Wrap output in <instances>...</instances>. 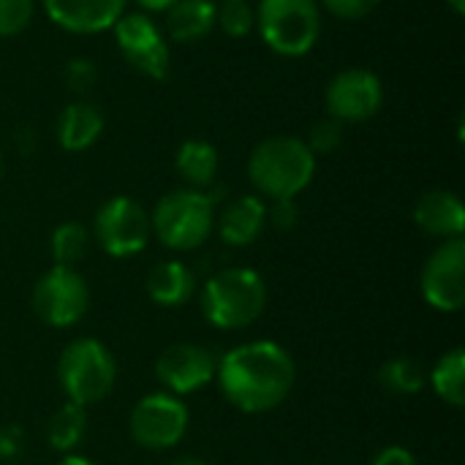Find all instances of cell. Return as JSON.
Segmentation results:
<instances>
[{
    "label": "cell",
    "mask_w": 465,
    "mask_h": 465,
    "mask_svg": "<svg viewBox=\"0 0 465 465\" xmlns=\"http://www.w3.org/2000/svg\"><path fill=\"white\" fill-rule=\"evenodd\" d=\"M221 395L242 414H267L294 390V357L275 341H251L218 357Z\"/></svg>",
    "instance_id": "1"
},
{
    "label": "cell",
    "mask_w": 465,
    "mask_h": 465,
    "mask_svg": "<svg viewBox=\"0 0 465 465\" xmlns=\"http://www.w3.org/2000/svg\"><path fill=\"white\" fill-rule=\"evenodd\" d=\"M313 177L316 155L300 136H267L248 155V180L264 202L297 199Z\"/></svg>",
    "instance_id": "2"
},
{
    "label": "cell",
    "mask_w": 465,
    "mask_h": 465,
    "mask_svg": "<svg viewBox=\"0 0 465 465\" xmlns=\"http://www.w3.org/2000/svg\"><path fill=\"white\" fill-rule=\"evenodd\" d=\"M267 281L253 267H223L213 272L202 292V316L210 327L237 332L251 327L267 311Z\"/></svg>",
    "instance_id": "3"
},
{
    "label": "cell",
    "mask_w": 465,
    "mask_h": 465,
    "mask_svg": "<svg viewBox=\"0 0 465 465\" xmlns=\"http://www.w3.org/2000/svg\"><path fill=\"white\" fill-rule=\"evenodd\" d=\"M218 191H193V188H174L163 193L153 213L150 229L153 237L177 253L202 248L210 234L215 232V213H218Z\"/></svg>",
    "instance_id": "4"
},
{
    "label": "cell",
    "mask_w": 465,
    "mask_h": 465,
    "mask_svg": "<svg viewBox=\"0 0 465 465\" xmlns=\"http://www.w3.org/2000/svg\"><path fill=\"white\" fill-rule=\"evenodd\" d=\"M57 384L65 403L90 409L104 403L117 384V362L95 338H74L57 360Z\"/></svg>",
    "instance_id": "5"
},
{
    "label": "cell",
    "mask_w": 465,
    "mask_h": 465,
    "mask_svg": "<svg viewBox=\"0 0 465 465\" xmlns=\"http://www.w3.org/2000/svg\"><path fill=\"white\" fill-rule=\"evenodd\" d=\"M256 30L275 54L302 57L322 35V5L319 0H259Z\"/></svg>",
    "instance_id": "6"
},
{
    "label": "cell",
    "mask_w": 465,
    "mask_h": 465,
    "mask_svg": "<svg viewBox=\"0 0 465 465\" xmlns=\"http://www.w3.org/2000/svg\"><path fill=\"white\" fill-rule=\"evenodd\" d=\"M33 313L52 330H68L79 324L90 308V286L76 267L52 264L30 292Z\"/></svg>",
    "instance_id": "7"
},
{
    "label": "cell",
    "mask_w": 465,
    "mask_h": 465,
    "mask_svg": "<svg viewBox=\"0 0 465 465\" xmlns=\"http://www.w3.org/2000/svg\"><path fill=\"white\" fill-rule=\"evenodd\" d=\"M90 234L106 256L131 259L153 240L150 213L131 196H112L95 210Z\"/></svg>",
    "instance_id": "8"
},
{
    "label": "cell",
    "mask_w": 465,
    "mask_h": 465,
    "mask_svg": "<svg viewBox=\"0 0 465 465\" xmlns=\"http://www.w3.org/2000/svg\"><path fill=\"white\" fill-rule=\"evenodd\" d=\"M114 44L123 60L142 76L163 82L172 68V49L163 27L144 11L123 14L114 27Z\"/></svg>",
    "instance_id": "9"
},
{
    "label": "cell",
    "mask_w": 465,
    "mask_h": 465,
    "mask_svg": "<svg viewBox=\"0 0 465 465\" xmlns=\"http://www.w3.org/2000/svg\"><path fill=\"white\" fill-rule=\"evenodd\" d=\"M188 406L183 398H174L169 392H150L144 395L128 417V433L136 447L150 452H166L174 450L185 433H188Z\"/></svg>",
    "instance_id": "10"
},
{
    "label": "cell",
    "mask_w": 465,
    "mask_h": 465,
    "mask_svg": "<svg viewBox=\"0 0 465 465\" xmlns=\"http://www.w3.org/2000/svg\"><path fill=\"white\" fill-rule=\"evenodd\" d=\"M384 104V84L379 74L371 68H343L338 71L324 90V106L327 117L349 125V123H365L379 114Z\"/></svg>",
    "instance_id": "11"
},
{
    "label": "cell",
    "mask_w": 465,
    "mask_h": 465,
    "mask_svg": "<svg viewBox=\"0 0 465 465\" xmlns=\"http://www.w3.org/2000/svg\"><path fill=\"white\" fill-rule=\"evenodd\" d=\"M420 289L425 302L441 313H458L465 305V240H441L428 256Z\"/></svg>",
    "instance_id": "12"
},
{
    "label": "cell",
    "mask_w": 465,
    "mask_h": 465,
    "mask_svg": "<svg viewBox=\"0 0 465 465\" xmlns=\"http://www.w3.org/2000/svg\"><path fill=\"white\" fill-rule=\"evenodd\" d=\"M218 357L199 343H174L155 360V379L174 398L193 395L215 381Z\"/></svg>",
    "instance_id": "13"
},
{
    "label": "cell",
    "mask_w": 465,
    "mask_h": 465,
    "mask_svg": "<svg viewBox=\"0 0 465 465\" xmlns=\"http://www.w3.org/2000/svg\"><path fill=\"white\" fill-rule=\"evenodd\" d=\"M128 0H41L44 14L65 33L95 35L112 30L125 14Z\"/></svg>",
    "instance_id": "14"
},
{
    "label": "cell",
    "mask_w": 465,
    "mask_h": 465,
    "mask_svg": "<svg viewBox=\"0 0 465 465\" xmlns=\"http://www.w3.org/2000/svg\"><path fill=\"white\" fill-rule=\"evenodd\" d=\"M267 229V202L256 193H242L215 213V232L232 248L253 245Z\"/></svg>",
    "instance_id": "15"
},
{
    "label": "cell",
    "mask_w": 465,
    "mask_h": 465,
    "mask_svg": "<svg viewBox=\"0 0 465 465\" xmlns=\"http://www.w3.org/2000/svg\"><path fill=\"white\" fill-rule=\"evenodd\" d=\"M414 223L436 240H458L465 232V207L458 193L436 188L417 199Z\"/></svg>",
    "instance_id": "16"
},
{
    "label": "cell",
    "mask_w": 465,
    "mask_h": 465,
    "mask_svg": "<svg viewBox=\"0 0 465 465\" xmlns=\"http://www.w3.org/2000/svg\"><path fill=\"white\" fill-rule=\"evenodd\" d=\"M104 125H106L104 112L93 101L76 98L60 109L54 123V136L65 153H84L101 139Z\"/></svg>",
    "instance_id": "17"
},
{
    "label": "cell",
    "mask_w": 465,
    "mask_h": 465,
    "mask_svg": "<svg viewBox=\"0 0 465 465\" xmlns=\"http://www.w3.org/2000/svg\"><path fill=\"white\" fill-rule=\"evenodd\" d=\"M163 33L174 44H196L215 30V0H174L166 11Z\"/></svg>",
    "instance_id": "18"
},
{
    "label": "cell",
    "mask_w": 465,
    "mask_h": 465,
    "mask_svg": "<svg viewBox=\"0 0 465 465\" xmlns=\"http://www.w3.org/2000/svg\"><path fill=\"white\" fill-rule=\"evenodd\" d=\"M147 297L161 308H177L185 305L196 294V275L193 270L180 259L158 262L144 281Z\"/></svg>",
    "instance_id": "19"
},
{
    "label": "cell",
    "mask_w": 465,
    "mask_h": 465,
    "mask_svg": "<svg viewBox=\"0 0 465 465\" xmlns=\"http://www.w3.org/2000/svg\"><path fill=\"white\" fill-rule=\"evenodd\" d=\"M218 147L204 139H188L174 153V172L185 183V188L193 191H210L218 180Z\"/></svg>",
    "instance_id": "20"
},
{
    "label": "cell",
    "mask_w": 465,
    "mask_h": 465,
    "mask_svg": "<svg viewBox=\"0 0 465 465\" xmlns=\"http://www.w3.org/2000/svg\"><path fill=\"white\" fill-rule=\"evenodd\" d=\"M428 384L433 387V392L452 409H463L465 406V349L455 346L450 351H444L436 365L428 373Z\"/></svg>",
    "instance_id": "21"
},
{
    "label": "cell",
    "mask_w": 465,
    "mask_h": 465,
    "mask_svg": "<svg viewBox=\"0 0 465 465\" xmlns=\"http://www.w3.org/2000/svg\"><path fill=\"white\" fill-rule=\"evenodd\" d=\"M84 430H87V409L65 403L63 409L54 411V417L46 425V444L54 452L71 455L82 444Z\"/></svg>",
    "instance_id": "22"
},
{
    "label": "cell",
    "mask_w": 465,
    "mask_h": 465,
    "mask_svg": "<svg viewBox=\"0 0 465 465\" xmlns=\"http://www.w3.org/2000/svg\"><path fill=\"white\" fill-rule=\"evenodd\" d=\"M90 242H93V234L84 223L79 221H65L60 223L52 237H49V253H52V262L60 264V267H76L87 251H90Z\"/></svg>",
    "instance_id": "23"
},
{
    "label": "cell",
    "mask_w": 465,
    "mask_h": 465,
    "mask_svg": "<svg viewBox=\"0 0 465 465\" xmlns=\"http://www.w3.org/2000/svg\"><path fill=\"white\" fill-rule=\"evenodd\" d=\"M379 384L392 395H417L428 384V371L414 357H392L381 365Z\"/></svg>",
    "instance_id": "24"
},
{
    "label": "cell",
    "mask_w": 465,
    "mask_h": 465,
    "mask_svg": "<svg viewBox=\"0 0 465 465\" xmlns=\"http://www.w3.org/2000/svg\"><path fill=\"white\" fill-rule=\"evenodd\" d=\"M215 27L229 38H245L256 30V8L248 0H221Z\"/></svg>",
    "instance_id": "25"
},
{
    "label": "cell",
    "mask_w": 465,
    "mask_h": 465,
    "mask_svg": "<svg viewBox=\"0 0 465 465\" xmlns=\"http://www.w3.org/2000/svg\"><path fill=\"white\" fill-rule=\"evenodd\" d=\"M343 136H346V125L338 123V120H332V117H324V120H319V123L311 125V131H308V136L302 142L319 158V155L335 153L343 144Z\"/></svg>",
    "instance_id": "26"
},
{
    "label": "cell",
    "mask_w": 465,
    "mask_h": 465,
    "mask_svg": "<svg viewBox=\"0 0 465 465\" xmlns=\"http://www.w3.org/2000/svg\"><path fill=\"white\" fill-rule=\"evenodd\" d=\"M35 0H0V38L25 33L33 22Z\"/></svg>",
    "instance_id": "27"
},
{
    "label": "cell",
    "mask_w": 465,
    "mask_h": 465,
    "mask_svg": "<svg viewBox=\"0 0 465 465\" xmlns=\"http://www.w3.org/2000/svg\"><path fill=\"white\" fill-rule=\"evenodd\" d=\"M63 82L74 95L84 98V95H90V90L98 82V68L87 57H71L63 68Z\"/></svg>",
    "instance_id": "28"
},
{
    "label": "cell",
    "mask_w": 465,
    "mask_h": 465,
    "mask_svg": "<svg viewBox=\"0 0 465 465\" xmlns=\"http://www.w3.org/2000/svg\"><path fill=\"white\" fill-rule=\"evenodd\" d=\"M319 5H324L338 19L357 22V19L371 16L381 5V0H319Z\"/></svg>",
    "instance_id": "29"
},
{
    "label": "cell",
    "mask_w": 465,
    "mask_h": 465,
    "mask_svg": "<svg viewBox=\"0 0 465 465\" xmlns=\"http://www.w3.org/2000/svg\"><path fill=\"white\" fill-rule=\"evenodd\" d=\"M267 223H272L278 232H292L300 223V207L297 199H275L267 204Z\"/></svg>",
    "instance_id": "30"
},
{
    "label": "cell",
    "mask_w": 465,
    "mask_h": 465,
    "mask_svg": "<svg viewBox=\"0 0 465 465\" xmlns=\"http://www.w3.org/2000/svg\"><path fill=\"white\" fill-rule=\"evenodd\" d=\"M371 465H420V460H417V455H414L411 450L395 444V447H384V450L371 460Z\"/></svg>",
    "instance_id": "31"
},
{
    "label": "cell",
    "mask_w": 465,
    "mask_h": 465,
    "mask_svg": "<svg viewBox=\"0 0 465 465\" xmlns=\"http://www.w3.org/2000/svg\"><path fill=\"white\" fill-rule=\"evenodd\" d=\"M134 3H139V8L144 14H163L174 0H134Z\"/></svg>",
    "instance_id": "32"
},
{
    "label": "cell",
    "mask_w": 465,
    "mask_h": 465,
    "mask_svg": "<svg viewBox=\"0 0 465 465\" xmlns=\"http://www.w3.org/2000/svg\"><path fill=\"white\" fill-rule=\"evenodd\" d=\"M54 465H95L90 458H84V455H76V452H71V455H63L60 460Z\"/></svg>",
    "instance_id": "33"
},
{
    "label": "cell",
    "mask_w": 465,
    "mask_h": 465,
    "mask_svg": "<svg viewBox=\"0 0 465 465\" xmlns=\"http://www.w3.org/2000/svg\"><path fill=\"white\" fill-rule=\"evenodd\" d=\"M450 8H452V14H458V16H463L465 14V0H444Z\"/></svg>",
    "instance_id": "34"
},
{
    "label": "cell",
    "mask_w": 465,
    "mask_h": 465,
    "mask_svg": "<svg viewBox=\"0 0 465 465\" xmlns=\"http://www.w3.org/2000/svg\"><path fill=\"white\" fill-rule=\"evenodd\" d=\"M172 465H207L202 458H193V455H188V458H180V460H174Z\"/></svg>",
    "instance_id": "35"
},
{
    "label": "cell",
    "mask_w": 465,
    "mask_h": 465,
    "mask_svg": "<svg viewBox=\"0 0 465 465\" xmlns=\"http://www.w3.org/2000/svg\"><path fill=\"white\" fill-rule=\"evenodd\" d=\"M3 174H5V161H3V153H0V183H3Z\"/></svg>",
    "instance_id": "36"
}]
</instances>
